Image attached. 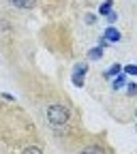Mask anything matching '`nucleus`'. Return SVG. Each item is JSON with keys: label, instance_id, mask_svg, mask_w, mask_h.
I'll use <instances>...</instances> for the list:
<instances>
[{"label": "nucleus", "instance_id": "nucleus-1", "mask_svg": "<svg viewBox=\"0 0 137 154\" xmlns=\"http://www.w3.org/2000/svg\"><path fill=\"white\" fill-rule=\"evenodd\" d=\"M69 118H71V111H69L64 105H49V107H47V120H49L51 124L62 126V124L69 122Z\"/></svg>", "mask_w": 137, "mask_h": 154}, {"label": "nucleus", "instance_id": "nucleus-2", "mask_svg": "<svg viewBox=\"0 0 137 154\" xmlns=\"http://www.w3.org/2000/svg\"><path fill=\"white\" fill-rule=\"evenodd\" d=\"M9 2L17 9H34L36 7V0H9Z\"/></svg>", "mask_w": 137, "mask_h": 154}, {"label": "nucleus", "instance_id": "nucleus-3", "mask_svg": "<svg viewBox=\"0 0 137 154\" xmlns=\"http://www.w3.org/2000/svg\"><path fill=\"white\" fill-rule=\"evenodd\" d=\"M105 38H109V41H120V32L116 28H107L105 30Z\"/></svg>", "mask_w": 137, "mask_h": 154}, {"label": "nucleus", "instance_id": "nucleus-4", "mask_svg": "<svg viewBox=\"0 0 137 154\" xmlns=\"http://www.w3.org/2000/svg\"><path fill=\"white\" fill-rule=\"evenodd\" d=\"M109 9H111V0H107V2H105V5H101V9H99V13H101V15H107V13H109Z\"/></svg>", "mask_w": 137, "mask_h": 154}, {"label": "nucleus", "instance_id": "nucleus-5", "mask_svg": "<svg viewBox=\"0 0 137 154\" xmlns=\"http://www.w3.org/2000/svg\"><path fill=\"white\" fill-rule=\"evenodd\" d=\"M82 154H103L99 148H94V146H90V148H86V150H82Z\"/></svg>", "mask_w": 137, "mask_h": 154}, {"label": "nucleus", "instance_id": "nucleus-6", "mask_svg": "<svg viewBox=\"0 0 137 154\" xmlns=\"http://www.w3.org/2000/svg\"><path fill=\"white\" fill-rule=\"evenodd\" d=\"M24 154H43V152L39 150L36 146H30V148H26V150H24Z\"/></svg>", "mask_w": 137, "mask_h": 154}, {"label": "nucleus", "instance_id": "nucleus-7", "mask_svg": "<svg viewBox=\"0 0 137 154\" xmlns=\"http://www.w3.org/2000/svg\"><path fill=\"white\" fill-rule=\"evenodd\" d=\"M122 86H124V75H120V79H116V82H114V88H116V90L122 88Z\"/></svg>", "mask_w": 137, "mask_h": 154}, {"label": "nucleus", "instance_id": "nucleus-8", "mask_svg": "<svg viewBox=\"0 0 137 154\" xmlns=\"http://www.w3.org/2000/svg\"><path fill=\"white\" fill-rule=\"evenodd\" d=\"M118 71H120V64H114V66L107 71V75H105V77H109V75H114V73H118Z\"/></svg>", "mask_w": 137, "mask_h": 154}, {"label": "nucleus", "instance_id": "nucleus-9", "mask_svg": "<svg viewBox=\"0 0 137 154\" xmlns=\"http://www.w3.org/2000/svg\"><path fill=\"white\" fill-rule=\"evenodd\" d=\"M135 92H137V86L135 84H129V96H135Z\"/></svg>", "mask_w": 137, "mask_h": 154}, {"label": "nucleus", "instance_id": "nucleus-10", "mask_svg": "<svg viewBox=\"0 0 137 154\" xmlns=\"http://www.w3.org/2000/svg\"><path fill=\"white\" fill-rule=\"evenodd\" d=\"M90 58H101V49H92L90 51Z\"/></svg>", "mask_w": 137, "mask_h": 154}, {"label": "nucleus", "instance_id": "nucleus-11", "mask_svg": "<svg viewBox=\"0 0 137 154\" xmlns=\"http://www.w3.org/2000/svg\"><path fill=\"white\" fill-rule=\"evenodd\" d=\"M124 71H126V73H129V75H135V73H137V69H135V66H133V64H131V66H126V69H124Z\"/></svg>", "mask_w": 137, "mask_h": 154}]
</instances>
